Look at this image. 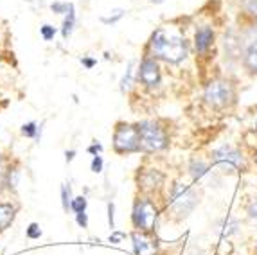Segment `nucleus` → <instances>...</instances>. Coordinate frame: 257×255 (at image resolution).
I'll return each mask as SVG.
<instances>
[{
	"instance_id": "473e14b6",
	"label": "nucleus",
	"mask_w": 257,
	"mask_h": 255,
	"mask_svg": "<svg viewBox=\"0 0 257 255\" xmlns=\"http://www.w3.org/2000/svg\"><path fill=\"white\" fill-rule=\"evenodd\" d=\"M248 216L257 217V200H253L252 203L248 205Z\"/></svg>"
},
{
	"instance_id": "9b49d317",
	"label": "nucleus",
	"mask_w": 257,
	"mask_h": 255,
	"mask_svg": "<svg viewBox=\"0 0 257 255\" xmlns=\"http://www.w3.org/2000/svg\"><path fill=\"white\" fill-rule=\"evenodd\" d=\"M212 43H214V31L212 27L209 26H203L196 31L194 34V47H196V52L200 56L207 54L209 49L212 47Z\"/></svg>"
},
{
	"instance_id": "4468645a",
	"label": "nucleus",
	"mask_w": 257,
	"mask_h": 255,
	"mask_svg": "<svg viewBox=\"0 0 257 255\" xmlns=\"http://www.w3.org/2000/svg\"><path fill=\"white\" fill-rule=\"evenodd\" d=\"M244 67L257 76V40L253 43H250L246 52H244Z\"/></svg>"
},
{
	"instance_id": "393cba45",
	"label": "nucleus",
	"mask_w": 257,
	"mask_h": 255,
	"mask_svg": "<svg viewBox=\"0 0 257 255\" xmlns=\"http://www.w3.org/2000/svg\"><path fill=\"white\" fill-rule=\"evenodd\" d=\"M103 167H104V160L101 155H95L94 158H92V164H90V169L92 173H95V175H99V173H103Z\"/></svg>"
},
{
	"instance_id": "e433bc0d",
	"label": "nucleus",
	"mask_w": 257,
	"mask_h": 255,
	"mask_svg": "<svg viewBox=\"0 0 257 255\" xmlns=\"http://www.w3.org/2000/svg\"><path fill=\"white\" fill-rule=\"evenodd\" d=\"M255 160H257V158H255Z\"/></svg>"
},
{
	"instance_id": "423d86ee",
	"label": "nucleus",
	"mask_w": 257,
	"mask_h": 255,
	"mask_svg": "<svg viewBox=\"0 0 257 255\" xmlns=\"http://www.w3.org/2000/svg\"><path fill=\"white\" fill-rule=\"evenodd\" d=\"M203 99L210 108L214 110H223L228 108L236 99V90L232 86L230 81L227 79H214L207 85L203 92Z\"/></svg>"
},
{
	"instance_id": "ddd939ff",
	"label": "nucleus",
	"mask_w": 257,
	"mask_h": 255,
	"mask_svg": "<svg viewBox=\"0 0 257 255\" xmlns=\"http://www.w3.org/2000/svg\"><path fill=\"white\" fill-rule=\"evenodd\" d=\"M207 173H209V166L202 158H193L189 162V175L193 176V180H202Z\"/></svg>"
},
{
	"instance_id": "a211bd4d",
	"label": "nucleus",
	"mask_w": 257,
	"mask_h": 255,
	"mask_svg": "<svg viewBox=\"0 0 257 255\" xmlns=\"http://www.w3.org/2000/svg\"><path fill=\"white\" fill-rule=\"evenodd\" d=\"M124 15H126L124 9H113V11H110L108 17H101V22L106 24V26H113V24H117V22L120 20V18H124Z\"/></svg>"
},
{
	"instance_id": "6e6552de",
	"label": "nucleus",
	"mask_w": 257,
	"mask_h": 255,
	"mask_svg": "<svg viewBox=\"0 0 257 255\" xmlns=\"http://www.w3.org/2000/svg\"><path fill=\"white\" fill-rule=\"evenodd\" d=\"M212 160H214V164H221V166L234 167V169H244L243 155L236 148H232L230 144H223L221 148L214 149L212 151Z\"/></svg>"
},
{
	"instance_id": "a878e982",
	"label": "nucleus",
	"mask_w": 257,
	"mask_h": 255,
	"mask_svg": "<svg viewBox=\"0 0 257 255\" xmlns=\"http://www.w3.org/2000/svg\"><path fill=\"white\" fill-rule=\"evenodd\" d=\"M51 9L56 15H67L70 9V4H67V2H52Z\"/></svg>"
},
{
	"instance_id": "5701e85b",
	"label": "nucleus",
	"mask_w": 257,
	"mask_h": 255,
	"mask_svg": "<svg viewBox=\"0 0 257 255\" xmlns=\"http://www.w3.org/2000/svg\"><path fill=\"white\" fill-rule=\"evenodd\" d=\"M132 67H133V63H132ZM132 67H130V70L124 74V77H122V81H120V90H122V92H130V90H132V86H133V70H132Z\"/></svg>"
},
{
	"instance_id": "cd10ccee",
	"label": "nucleus",
	"mask_w": 257,
	"mask_h": 255,
	"mask_svg": "<svg viewBox=\"0 0 257 255\" xmlns=\"http://www.w3.org/2000/svg\"><path fill=\"white\" fill-rule=\"evenodd\" d=\"M76 223L81 226V228H88V216H86V212L76 214Z\"/></svg>"
},
{
	"instance_id": "4be33fe9",
	"label": "nucleus",
	"mask_w": 257,
	"mask_h": 255,
	"mask_svg": "<svg viewBox=\"0 0 257 255\" xmlns=\"http://www.w3.org/2000/svg\"><path fill=\"white\" fill-rule=\"evenodd\" d=\"M56 33H58V29H56L54 26H49V24H45V26L40 27V34H42V38L45 40V42H51V40H54Z\"/></svg>"
},
{
	"instance_id": "bb28decb",
	"label": "nucleus",
	"mask_w": 257,
	"mask_h": 255,
	"mask_svg": "<svg viewBox=\"0 0 257 255\" xmlns=\"http://www.w3.org/2000/svg\"><path fill=\"white\" fill-rule=\"evenodd\" d=\"M243 9L246 13L257 17V0H243Z\"/></svg>"
},
{
	"instance_id": "dca6fc26",
	"label": "nucleus",
	"mask_w": 257,
	"mask_h": 255,
	"mask_svg": "<svg viewBox=\"0 0 257 255\" xmlns=\"http://www.w3.org/2000/svg\"><path fill=\"white\" fill-rule=\"evenodd\" d=\"M9 166L11 162L6 155H0V192L6 189V182H8V173H9Z\"/></svg>"
},
{
	"instance_id": "f3484780",
	"label": "nucleus",
	"mask_w": 257,
	"mask_h": 255,
	"mask_svg": "<svg viewBox=\"0 0 257 255\" xmlns=\"http://www.w3.org/2000/svg\"><path fill=\"white\" fill-rule=\"evenodd\" d=\"M20 132H22V135L27 137V139H38V137H40V128H38V124H36L35 120H31V122L24 124Z\"/></svg>"
},
{
	"instance_id": "2eb2a0df",
	"label": "nucleus",
	"mask_w": 257,
	"mask_h": 255,
	"mask_svg": "<svg viewBox=\"0 0 257 255\" xmlns=\"http://www.w3.org/2000/svg\"><path fill=\"white\" fill-rule=\"evenodd\" d=\"M74 26H76V8H74V4H70L69 13H67V17L63 20V26H61V36L65 40H69V36L74 31Z\"/></svg>"
},
{
	"instance_id": "2f4dec72",
	"label": "nucleus",
	"mask_w": 257,
	"mask_h": 255,
	"mask_svg": "<svg viewBox=\"0 0 257 255\" xmlns=\"http://www.w3.org/2000/svg\"><path fill=\"white\" fill-rule=\"evenodd\" d=\"M122 237H124V234H122V232H111L110 242H113V244H119V242L122 241Z\"/></svg>"
},
{
	"instance_id": "7c9ffc66",
	"label": "nucleus",
	"mask_w": 257,
	"mask_h": 255,
	"mask_svg": "<svg viewBox=\"0 0 257 255\" xmlns=\"http://www.w3.org/2000/svg\"><path fill=\"white\" fill-rule=\"evenodd\" d=\"M86 151H88V153L90 155H101V151H103V146L101 144H97V142H94V144L92 146H88V149H86Z\"/></svg>"
},
{
	"instance_id": "f704fd0d",
	"label": "nucleus",
	"mask_w": 257,
	"mask_h": 255,
	"mask_svg": "<svg viewBox=\"0 0 257 255\" xmlns=\"http://www.w3.org/2000/svg\"><path fill=\"white\" fill-rule=\"evenodd\" d=\"M151 4H164V2H167V0H150Z\"/></svg>"
},
{
	"instance_id": "b1692460",
	"label": "nucleus",
	"mask_w": 257,
	"mask_h": 255,
	"mask_svg": "<svg viewBox=\"0 0 257 255\" xmlns=\"http://www.w3.org/2000/svg\"><path fill=\"white\" fill-rule=\"evenodd\" d=\"M26 235L29 239H40L42 237V228H40L38 223H31V225L26 228Z\"/></svg>"
},
{
	"instance_id": "412c9836",
	"label": "nucleus",
	"mask_w": 257,
	"mask_h": 255,
	"mask_svg": "<svg viewBox=\"0 0 257 255\" xmlns=\"http://www.w3.org/2000/svg\"><path fill=\"white\" fill-rule=\"evenodd\" d=\"M223 223H225V228L221 230V237H228V235L236 234L237 232V221H234V219H230V217H227V219H223Z\"/></svg>"
},
{
	"instance_id": "f8f14e48",
	"label": "nucleus",
	"mask_w": 257,
	"mask_h": 255,
	"mask_svg": "<svg viewBox=\"0 0 257 255\" xmlns=\"http://www.w3.org/2000/svg\"><path fill=\"white\" fill-rule=\"evenodd\" d=\"M17 214H18L17 203H13V201H4V203H0V234L13 225Z\"/></svg>"
},
{
	"instance_id": "f257e3e1",
	"label": "nucleus",
	"mask_w": 257,
	"mask_h": 255,
	"mask_svg": "<svg viewBox=\"0 0 257 255\" xmlns=\"http://www.w3.org/2000/svg\"><path fill=\"white\" fill-rule=\"evenodd\" d=\"M148 51L155 60H162L166 63H180L185 60L189 52L187 40L176 31L160 27L151 34L150 43H148Z\"/></svg>"
},
{
	"instance_id": "0eeeda50",
	"label": "nucleus",
	"mask_w": 257,
	"mask_h": 255,
	"mask_svg": "<svg viewBox=\"0 0 257 255\" xmlns=\"http://www.w3.org/2000/svg\"><path fill=\"white\" fill-rule=\"evenodd\" d=\"M160 65L159 60H155L153 56H144L137 68V79L148 88H155L160 83Z\"/></svg>"
},
{
	"instance_id": "c9c22d12",
	"label": "nucleus",
	"mask_w": 257,
	"mask_h": 255,
	"mask_svg": "<svg viewBox=\"0 0 257 255\" xmlns=\"http://www.w3.org/2000/svg\"><path fill=\"white\" fill-rule=\"evenodd\" d=\"M193 255H203V253H200V251H198V253H193Z\"/></svg>"
},
{
	"instance_id": "c85d7f7f",
	"label": "nucleus",
	"mask_w": 257,
	"mask_h": 255,
	"mask_svg": "<svg viewBox=\"0 0 257 255\" xmlns=\"http://www.w3.org/2000/svg\"><path fill=\"white\" fill-rule=\"evenodd\" d=\"M113 212H115V205H113V203H108V225H110L111 230L115 228V219H113Z\"/></svg>"
},
{
	"instance_id": "c756f323",
	"label": "nucleus",
	"mask_w": 257,
	"mask_h": 255,
	"mask_svg": "<svg viewBox=\"0 0 257 255\" xmlns=\"http://www.w3.org/2000/svg\"><path fill=\"white\" fill-rule=\"evenodd\" d=\"M81 63H83V67L85 68H88V70H92V68L97 65V61L94 60V58H88V56H83L81 58Z\"/></svg>"
},
{
	"instance_id": "20e7f679",
	"label": "nucleus",
	"mask_w": 257,
	"mask_h": 255,
	"mask_svg": "<svg viewBox=\"0 0 257 255\" xmlns=\"http://www.w3.org/2000/svg\"><path fill=\"white\" fill-rule=\"evenodd\" d=\"M159 207L155 205V201L151 198L142 196L139 200H135L132 210V223L139 232H153L157 221H159Z\"/></svg>"
},
{
	"instance_id": "7ed1b4c3",
	"label": "nucleus",
	"mask_w": 257,
	"mask_h": 255,
	"mask_svg": "<svg viewBox=\"0 0 257 255\" xmlns=\"http://www.w3.org/2000/svg\"><path fill=\"white\" fill-rule=\"evenodd\" d=\"M139 130V142L141 151L144 153H159L169 146L166 128L157 120H142L137 124Z\"/></svg>"
},
{
	"instance_id": "f03ea898",
	"label": "nucleus",
	"mask_w": 257,
	"mask_h": 255,
	"mask_svg": "<svg viewBox=\"0 0 257 255\" xmlns=\"http://www.w3.org/2000/svg\"><path fill=\"white\" fill-rule=\"evenodd\" d=\"M198 201L200 200H198V194L193 187L176 182L171 185V191L167 196V208L171 210L175 219H185L196 208Z\"/></svg>"
},
{
	"instance_id": "39448f33",
	"label": "nucleus",
	"mask_w": 257,
	"mask_h": 255,
	"mask_svg": "<svg viewBox=\"0 0 257 255\" xmlns=\"http://www.w3.org/2000/svg\"><path fill=\"white\" fill-rule=\"evenodd\" d=\"M113 151L117 155H132L141 151V142H139V130L137 124L117 122L113 130Z\"/></svg>"
},
{
	"instance_id": "1a4fd4ad",
	"label": "nucleus",
	"mask_w": 257,
	"mask_h": 255,
	"mask_svg": "<svg viewBox=\"0 0 257 255\" xmlns=\"http://www.w3.org/2000/svg\"><path fill=\"white\" fill-rule=\"evenodd\" d=\"M133 253L135 255H157L159 253V241L150 232H139L135 230L132 234Z\"/></svg>"
},
{
	"instance_id": "72a5a7b5",
	"label": "nucleus",
	"mask_w": 257,
	"mask_h": 255,
	"mask_svg": "<svg viewBox=\"0 0 257 255\" xmlns=\"http://www.w3.org/2000/svg\"><path fill=\"white\" fill-rule=\"evenodd\" d=\"M74 157H76V151H74V149H70V151H67V153H65V160H67V162H72Z\"/></svg>"
},
{
	"instance_id": "6ab92c4d",
	"label": "nucleus",
	"mask_w": 257,
	"mask_h": 255,
	"mask_svg": "<svg viewBox=\"0 0 257 255\" xmlns=\"http://www.w3.org/2000/svg\"><path fill=\"white\" fill-rule=\"evenodd\" d=\"M72 200H74V198H72V191H70V185L63 183V185H61V205H63V210H67V212H69Z\"/></svg>"
},
{
	"instance_id": "9d476101",
	"label": "nucleus",
	"mask_w": 257,
	"mask_h": 255,
	"mask_svg": "<svg viewBox=\"0 0 257 255\" xmlns=\"http://www.w3.org/2000/svg\"><path fill=\"white\" fill-rule=\"evenodd\" d=\"M164 175L160 173L159 169H155V167H150V169H141L139 171V189L144 191L146 194H153L157 192L160 187L164 185Z\"/></svg>"
},
{
	"instance_id": "aec40b11",
	"label": "nucleus",
	"mask_w": 257,
	"mask_h": 255,
	"mask_svg": "<svg viewBox=\"0 0 257 255\" xmlns=\"http://www.w3.org/2000/svg\"><path fill=\"white\" fill-rule=\"evenodd\" d=\"M86 205H88V201H86L85 196H77V198L72 200V203H70V210H72L74 214L86 212Z\"/></svg>"
}]
</instances>
